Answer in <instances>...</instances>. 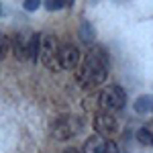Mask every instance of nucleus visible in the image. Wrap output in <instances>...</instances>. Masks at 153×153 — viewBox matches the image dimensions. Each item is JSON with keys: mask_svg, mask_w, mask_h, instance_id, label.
I'll list each match as a JSON object with an SVG mask.
<instances>
[{"mask_svg": "<svg viewBox=\"0 0 153 153\" xmlns=\"http://www.w3.org/2000/svg\"><path fill=\"white\" fill-rule=\"evenodd\" d=\"M23 6H25V10L33 12V10H37V8L41 6V0H25V2H23Z\"/></svg>", "mask_w": 153, "mask_h": 153, "instance_id": "obj_15", "label": "nucleus"}, {"mask_svg": "<svg viewBox=\"0 0 153 153\" xmlns=\"http://www.w3.org/2000/svg\"><path fill=\"white\" fill-rule=\"evenodd\" d=\"M125 102H127V94H125V90L120 86H108L98 96V106L102 110H106V112L123 108Z\"/></svg>", "mask_w": 153, "mask_h": 153, "instance_id": "obj_4", "label": "nucleus"}, {"mask_svg": "<svg viewBox=\"0 0 153 153\" xmlns=\"http://www.w3.org/2000/svg\"><path fill=\"white\" fill-rule=\"evenodd\" d=\"M39 59L43 61V65L51 71H59V41L55 35H43L41 37V51Z\"/></svg>", "mask_w": 153, "mask_h": 153, "instance_id": "obj_3", "label": "nucleus"}, {"mask_svg": "<svg viewBox=\"0 0 153 153\" xmlns=\"http://www.w3.org/2000/svg\"><path fill=\"white\" fill-rule=\"evenodd\" d=\"M74 4V0H45V8L51 12L55 10H61V8H68Z\"/></svg>", "mask_w": 153, "mask_h": 153, "instance_id": "obj_12", "label": "nucleus"}, {"mask_svg": "<svg viewBox=\"0 0 153 153\" xmlns=\"http://www.w3.org/2000/svg\"><path fill=\"white\" fill-rule=\"evenodd\" d=\"M63 153H80V151H78L76 147H70V149H65V151H63Z\"/></svg>", "mask_w": 153, "mask_h": 153, "instance_id": "obj_16", "label": "nucleus"}, {"mask_svg": "<svg viewBox=\"0 0 153 153\" xmlns=\"http://www.w3.org/2000/svg\"><path fill=\"white\" fill-rule=\"evenodd\" d=\"M41 33H31L29 37V47H27V55H29V61L31 63H37L39 61V51H41Z\"/></svg>", "mask_w": 153, "mask_h": 153, "instance_id": "obj_9", "label": "nucleus"}, {"mask_svg": "<svg viewBox=\"0 0 153 153\" xmlns=\"http://www.w3.org/2000/svg\"><path fill=\"white\" fill-rule=\"evenodd\" d=\"M137 141L145 145V147H151L153 145V133L149 129H139L137 131Z\"/></svg>", "mask_w": 153, "mask_h": 153, "instance_id": "obj_13", "label": "nucleus"}, {"mask_svg": "<svg viewBox=\"0 0 153 153\" xmlns=\"http://www.w3.org/2000/svg\"><path fill=\"white\" fill-rule=\"evenodd\" d=\"M78 35H80V39H82V43H86V45H92L94 39H96V33H94V29H92L90 23H82Z\"/></svg>", "mask_w": 153, "mask_h": 153, "instance_id": "obj_10", "label": "nucleus"}, {"mask_svg": "<svg viewBox=\"0 0 153 153\" xmlns=\"http://www.w3.org/2000/svg\"><path fill=\"white\" fill-rule=\"evenodd\" d=\"M84 129V123L80 117H74V114H61L59 118L53 120L51 125V137L55 141H68L71 137L80 135Z\"/></svg>", "mask_w": 153, "mask_h": 153, "instance_id": "obj_2", "label": "nucleus"}, {"mask_svg": "<svg viewBox=\"0 0 153 153\" xmlns=\"http://www.w3.org/2000/svg\"><path fill=\"white\" fill-rule=\"evenodd\" d=\"M0 14H2V6H0Z\"/></svg>", "mask_w": 153, "mask_h": 153, "instance_id": "obj_17", "label": "nucleus"}, {"mask_svg": "<svg viewBox=\"0 0 153 153\" xmlns=\"http://www.w3.org/2000/svg\"><path fill=\"white\" fill-rule=\"evenodd\" d=\"M59 65L61 70H74L80 65V49L71 43L59 45Z\"/></svg>", "mask_w": 153, "mask_h": 153, "instance_id": "obj_7", "label": "nucleus"}, {"mask_svg": "<svg viewBox=\"0 0 153 153\" xmlns=\"http://www.w3.org/2000/svg\"><path fill=\"white\" fill-rule=\"evenodd\" d=\"M94 131L100 135V137H110V135H114L118 131V120L110 112H98L94 117Z\"/></svg>", "mask_w": 153, "mask_h": 153, "instance_id": "obj_6", "label": "nucleus"}, {"mask_svg": "<svg viewBox=\"0 0 153 153\" xmlns=\"http://www.w3.org/2000/svg\"><path fill=\"white\" fill-rule=\"evenodd\" d=\"M84 153H118V147L114 141H108L104 137H100L98 133L88 137L84 143Z\"/></svg>", "mask_w": 153, "mask_h": 153, "instance_id": "obj_5", "label": "nucleus"}, {"mask_svg": "<svg viewBox=\"0 0 153 153\" xmlns=\"http://www.w3.org/2000/svg\"><path fill=\"white\" fill-rule=\"evenodd\" d=\"M151 110H153V108H151Z\"/></svg>", "mask_w": 153, "mask_h": 153, "instance_id": "obj_18", "label": "nucleus"}, {"mask_svg": "<svg viewBox=\"0 0 153 153\" xmlns=\"http://www.w3.org/2000/svg\"><path fill=\"white\" fill-rule=\"evenodd\" d=\"M8 51H10V39L4 33H0V61L8 55Z\"/></svg>", "mask_w": 153, "mask_h": 153, "instance_id": "obj_14", "label": "nucleus"}, {"mask_svg": "<svg viewBox=\"0 0 153 153\" xmlns=\"http://www.w3.org/2000/svg\"><path fill=\"white\" fill-rule=\"evenodd\" d=\"M153 108V96H139L137 100H135V110L137 112H147V110H151Z\"/></svg>", "mask_w": 153, "mask_h": 153, "instance_id": "obj_11", "label": "nucleus"}, {"mask_svg": "<svg viewBox=\"0 0 153 153\" xmlns=\"http://www.w3.org/2000/svg\"><path fill=\"white\" fill-rule=\"evenodd\" d=\"M10 47H12V53L14 57L21 59V61H27L29 55H27V47H29V39L25 33H14L10 39Z\"/></svg>", "mask_w": 153, "mask_h": 153, "instance_id": "obj_8", "label": "nucleus"}, {"mask_svg": "<svg viewBox=\"0 0 153 153\" xmlns=\"http://www.w3.org/2000/svg\"><path fill=\"white\" fill-rule=\"evenodd\" d=\"M106 76H108V59L102 49H92L84 55V59H80L78 84L82 88L92 90L104 82Z\"/></svg>", "mask_w": 153, "mask_h": 153, "instance_id": "obj_1", "label": "nucleus"}]
</instances>
